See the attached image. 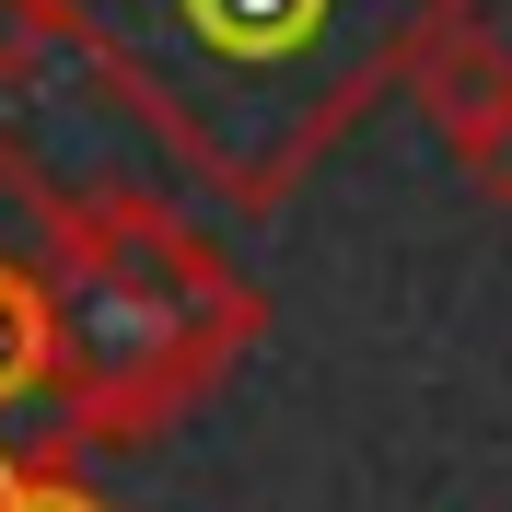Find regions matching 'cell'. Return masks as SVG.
<instances>
[{
    "instance_id": "cell-5",
    "label": "cell",
    "mask_w": 512,
    "mask_h": 512,
    "mask_svg": "<svg viewBox=\"0 0 512 512\" xmlns=\"http://www.w3.org/2000/svg\"><path fill=\"white\" fill-rule=\"evenodd\" d=\"M0 512H117V501L70 478V454H24V466H0Z\"/></svg>"
},
{
    "instance_id": "cell-2",
    "label": "cell",
    "mask_w": 512,
    "mask_h": 512,
    "mask_svg": "<svg viewBox=\"0 0 512 512\" xmlns=\"http://www.w3.org/2000/svg\"><path fill=\"white\" fill-rule=\"evenodd\" d=\"M256 280L152 187H94L59 222V408L70 443H152L256 350Z\"/></svg>"
},
{
    "instance_id": "cell-1",
    "label": "cell",
    "mask_w": 512,
    "mask_h": 512,
    "mask_svg": "<svg viewBox=\"0 0 512 512\" xmlns=\"http://www.w3.org/2000/svg\"><path fill=\"white\" fill-rule=\"evenodd\" d=\"M466 0H70L82 59L222 210H280Z\"/></svg>"
},
{
    "instance_id": "cell-4",
    "label": "cell",
    "mask_w": 512,
    "mask_h": 512,
    "mask_svg": "<svg viewBox=\"0 0 512 512\" xmlns=\"http://www.w3.org/2000/svg\"><path fill=\"white\" fill-rule=\"evenodd\" d=\"M59 59H82L70 0H0V82H47Z\"/></svg>"
},
{
    "instance_id": "cell-3",
    "label": "cell",
    "mask_w": 512,
    "mask_h": 512,
    "mask_svg": "<svg viewBox=\"0 0 512 512\" xmlns=\"http://www.w3.org/2000/svg\"><path fill=\"white\" fill-rule=\"evenodd\" d=\"M408 94H419V117L443 128L454 175H466L489 210H512V47L489 35L478 0H466L454 24H431V47L408 59Z\"/></svg>"
}]
</instances>
